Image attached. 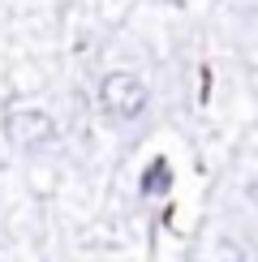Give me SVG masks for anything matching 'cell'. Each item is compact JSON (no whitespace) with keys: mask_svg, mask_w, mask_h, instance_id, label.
<instances>
[{"mask_svg":"<svg viewBox=\"0 0 258 262\" xmlns=\"http://www.w3.org/2000/svg\"><path fill=\"white\" fill-rule=\"evenodd\" d=\"M99 103H103V112L112 116L116 125H125V121H138L150 107V91H146V82L138 78V73L116 69V73H107L99 82Z\"/></svg>","mask_w":258,"mask_h":262,"instance_id":"1","label":"cell"},{"mask_svg":"<svg viewBox=\"0 0 258 262\" xmlns=\"http://www.w3.org/2000/svg\"><path fill=\"white\" fill-rule=\"evenodd\" d=\"M5 129H9V142L17 150H26V155H39V150H48L56 142V121L48 112H39V107H13L5 116Z\"/></svg>","mask_w":258,"mask_h":262,"instance_id":"2","label":"cell"},{"mask_svg":"<svg viewBox=\"0 0 258 262\" xmlns=\"http://www.w3.org/2000/svg\"><path fill=\"white\" fill-rule=\"evenodd\" d=\"M215 262H258V241L241 232H228L220 236V245H215Z\"/></svg>","mask_w":258,"mask_h":262,"instance_id":"3","label":"cell"},{"mask_svg":"<svg viewBox=\"0 0 258 262\" xmlns=\"http://www.w3.org/2000/svg\"><path fill=\"white\" fill-rule=\"evenodd\" d=\"M172 189V172H168V163L164 159H155V163H146V172H142V198H164V193Z\"/></svg>","mask_w":258,"mask_h":262,"instance_id":"4","label":"cell"},{"mask_svg":"<svg viewBox=\"0 0 258 262\" xmlns=\"http://www.w3.org/2000/svg\"><path fill=\"white\" fill-rule=\"evenodd\" d=\"M245 193H250V198H254V202H258V177H254V181H250V185H245Z\"/></svg>","mask_w":258,"mask_h":262,"instance_id":"5","label":"cell"}]
</instances>
